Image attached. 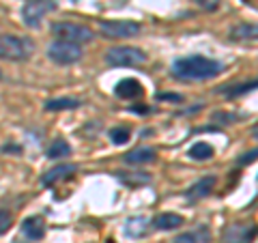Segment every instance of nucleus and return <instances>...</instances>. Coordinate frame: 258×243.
<instances>
[{"label": "nucleus", "instance_id": "1", "mask_svg": "<svg viewBox=\"0 0 258 243\" xmlns=\"http://www.w3.org/2000/svg\"><path fill=\"white\" fill-rule=\"evenodd\" d=\"M222 74V63L207 58L200 54L183 56L172 63V76L176 80H185V82H196V80H211Z\"/></svg>", "mask_w": 258, "mask_h": 243}, {"label": "nucleus", "instance_id": "2", "mask_svg": "<svg viewBox=\"0 0 258 243\" xmlns=\"http://www.w3.org/2000/svg\"><path fill=\"white\" fill-rule=\"evenodd\" d=\"M35 54V43L28 37L18 35H0V58L5 60H28Z\"/></svg>", "mask_w": 258, "mask_h": 243}, {"label": "nucleus", "instance_id": "3", "mask_svg": "<svg viewBox=\"0 0 258 243\" xmlns=\"http://www.w3.org/2000/svg\"><path fill=\"white\" fill-rule=\"evenodd\" d=\"M52 32L58 37V41H67V43H76L82 45L95 39V32L84 26V24H74V22H56L52 26Z\"/></svg>", "mask_w": 258, "mask_h": 243}, {"label": "nucleus", "instance_id": "4", "mask_svg": "<svg viewBox=\"0 0 258 243\" xmlns=\"http://www.w3.org/2000/svg\"><path fill=\"white\" fill-rule=\"evenodd\" d=\"M106 63L112 65V67H138V65L147 63V54L140 47L120 45V47H112L106 54Z\"/></svg>", "mask_w": 258, "mask_h": 243}, {"label": "nucleus", "instance_id": "5", "mask_svg": "<svg viewBox=\"0 0 258 243\" xmlns=\"http://www.w3.org/2000/svg\"><path fill=\"white\" fill-rule=\"evenodd\" d=\"M56 0H26V5L22 7V22L28 28H37L47 13L56 11Z\"/></svg>", "mask_w": 258, "mask_h": 243}, {"label": "nucleus", "instance_id": "6", "mask_svg": "<svg viewBox=\"0 0 258 243\" xmlns=\"http://www.w3.org/2000/svg\"><path fill=\"white\" fill-rule=\"evenodd\" d=\"M47 56L56 65H74L82 58V47L76 43H67V41H54L47 47Z\"/></svg>", "mask_w": 258, "mask_h": 243}, {"label": "nucleus", "instance_id": "7", "mask_svg": "<svg viewBox=\"0 0 258 243\" xmlns=\"http://www.w3.org/2000/svg\"><path fill=\"white\" fill-rule=\"evenodd\" d=\"M99 30L108 39H127L136 37L140 32V24L125 22V20H112V22H99Z\"/></svg>", "mask_w": 258, "mask_h": 243}, {"label": "nucleus", "instance_id": "8", "mask_svg": "<svg viewBox=\"0 0 258 243\" xmlns=\"http://www.w3.org/2000/svg\"><path fill=\"white\" fill-rule=\"evenodd\" d=\"M254 237H256L254 224H230L222 232L224 243H252Z\"/></svg>", "mask_w": 258, "mask_h": 243}, {"label": "nucleus", "instance_id": "9", "mask_svg": "<svg viewBox=\"0 0 258 243\" xmlns=\"http://www.w3.org/2000/svg\"><path fill=\"white\" fill-rule=\"evenodd\" d=\"M213 188H215V174H207V176H203V179H198L187 192H185V198H187L189 202L203 200L213 192Z\"/></svg>", "mask_w": 258, "mask_h": 243}, {"label": "nucleus", "instance_id": "10", "mask_svg": "<svg viewBox=\"0 0 258 243\" xmlns=\"http://www.w3.org/2000/svg\"><path fill=\"white\" fill-rule=\"evenodd\" d=\"M74 172H78L76 164H60V166H56L52 170H47V172L41 176V185H43V188H52L56 181L67 179V176H71Z\"/></svg>", "mask_w": 258, "mask_h": 243}, {"label": "nucleus", "instance_id": "11", "mask_svg": "<svg viewBox=\"0 0 258 243\" xmlns=\"http://www.w3.org/2000/svg\"><path fill=\"white\" fill-rule=\"evenodd\" d=\"M142 84L138 82V80L134 78H125L120 80V82L114 86V95L118 97V99H136V97L142 95Z\"/></svg>", "mask_w": 258, "mask_h": 243}, {"label": "nucleus", "instance_id": "12", "mask_svg": "<svg viewBox=\"0 0 258 243\" xmlns=\"http://www.w3.org/2000/svg\"><path fill=\"white\" fill-rule=\"evenodd\" d=\"M22 232L26 234V237H28L30 241H39V239H43V234H45V222H43L39 215L26 217V220L22 222Z\"/></svg>", "mask_w": 258, "mask_h": 243}, {"label": "nucleus", "instance_id": "13", "mask_svg": "<svg viewBox=\"0 0 258 243\" xmlns=\"http://www.w3.org/2000/svg\"><path fill=\"white\" fill-rule=\"evenodd\" d=\"M183 226V217L176 213H159L153 217V228L155 230H174Z\"/></svg>", "mask_w": 258, "mask_h": 243}, {"label": "nucleus", "instance_id": "14", "mask_svg": "<svg viewBox=\"0 0 258 243\" xmlns=\"http://www.w3.org/2000/svg\"><path fill=\"white\" fill-rule=\"evenodd\" d=\"M155 157H157V153L153 149H134V151H129L123 159L129 166H140V164H151V161H155Z\"/></svg>", "mask_w": 258, "mask_h": 243}, {"label": "nucleus", "instance_id": "15", "mask_svg": "<svg viewBox=\"0 0 258 243\" xmlns=\"http://www.w3.org/2000/svg\"><path fill=\"white\" fill-rule=\"evenodd\" d=\"M127 228H125V234L132 239H140L147 234V226H149V220L147 217H129L127 220Z\"/></svg>", "mask_w": 258, "mask_h": 243}, {"label": "nucleus", "instance_id": "16", "mask_svg": "<svg viewBox=\"0 0 258 243\" xmlns=\"http://www.w3.org/2000/svg\"><path fill=\"white\" fill-rule=\"evenodd\" d=\"M80 106V99H74V97H58V99H50L45 103L47 112H60V110H74Z\"/></svg>", "mask_w": 258, "mask_h": 243}, {"label": "nucleus", "instance_id": "17", "mask_svg": "<svg viewBox=\"0 0 258 243\" xmlns=\"http://www.w3.org/2000/svg\"><path fill=\"white\" fill-rule=\"evenodd\" d=\"M116 179H118L120 183L129 185V188H138V185L149 183L151 176L144 174V172H116Z\"/></svg>", "mask_w": 258, "mask_h": 243}, {"label": "nucleus", "instance_id": "18", "mask_svg": "<svg viewBox=\"0 0 258 243\" xmlns=\"http://www.w3.org/2000/svg\"><path fill=\"white\" fill-rule=\"evenodd\" d=\"M189 157L196 159V161H207L213 157V147L209 142H196L194 147L189 149Z\"/></svg>", "mask_w": 258, "mask_h": 243}, {"label": "nucleus", "instance_id": "19", "mask_svg": "<svg viewBox=\"0 0 258 243\" xmlns=\"http://www.w3.org/2000/svg\"><path fill=\"white\" fill-rule=\"evenodd\" d=\"M254 88H256V80H252V82L237 84V86H222L220 93L226 95V97H239V95H245L249 91H254Z\"/></svg>", "mask_w": 258, "mask_h": 243}, {"label": "nucleus", "instance_id": "20", "mask_svg": "<svg viewBox=\"0 0 258 243\" xmlns=\"http://www.w3.org/2000/svg\"><path fill=\"white\" fill-rule=\"evenodd\" d=\"M232 39H256V24H239L230 30Z\"/></svg>", "mask_w": 258, "mask_h": 243}, {"label": "nucleus", "instance_id": "21", "mask_svg": "<svg viewBox=\"0 0 258 243\" xmlns=\"http://www.w3.org/2000/svg\"><path fill=\"white\" fill-rule=\"evenodd\" d=\"M71 153V147L67 140H56L50 149H47V157L50 159H58V157H67Z\"/></svg>", "mask_w": 258, "mask_h": 243}, {"label": "nucleus", "instance_id": "22", "mask_svg": "<svg viewBox=\"0 0 258 243\" xmlns=\"http://www.w3.org/2000/svg\"><path fill=\"white\" fill-rule=\"evenodd\" d=\"M129 138H132V132H129L127 127H112L110 129V140L114 144H125V142H129Z\"/></svg>", "mask_w": 258, "mask_h": 243}, {"label": "nucleus", "instance_id": "23", "mask_svg": "<svg viewBox=\"0 0 258 243\" xmlns=\"http://www.w3.org/2000/svg\"><path fill=\"white\" fill-rule=\"evenodd\" d=\"M11 224H13V215L9 211H5V209H0V234H5L9 230Z\"/></svg>", "mask_w": 258, "mask_h": 243}, {"label": "nucleus", "instance_id": "24", "mask_svg": "<svg viewBox=\"0 0 258 243\" xmlns=\"http://www.w3.org/2000/svg\"><path fill=\"white\" fill-rule=\"evenodd\" d=\"M194 3H196V7H200L203 11H217L222 0H194Z\"/></svg>", "mask_w": 258, "mask_h": 243}, {"label": "nucleus", "instance_id": "25", "mask_svg": "<svg viewBox=\"0 0 258 243\" xmlns=\"http://www.w3.org/2000/svg\"><path fill=\"white\" fill-rule=\"evenodd\" d=\"M174 243H200V237L196 232H183L174 239Z\"/></svg>", "mask_w": 258, "mask_h": 243}, {"label": "nucleus", "instance_id": "26", "mask_svg": "<svg viewBox=\"0 0 258 243\" xmlns=\"http://www.w3.org/2000/svg\"><path fill=\"white\" fill-rule=\"evenodd\" d=\"M155 99L157 101H174V103H181L183 97L181 95H174V93H157Z\"/></svg>", "mask_w": 258, "mask_h": 243}, {"label": "nucleus", "instance_id": "27", "mask_svg": "<svg viewBox=\"0 0 258 243\" xmlns=\"http://www.w3.org/2000/svg\"><path fill=\"white\" fill-rule=\"evenodd\" d=\"M254 159H256V149H254V151H249V153H245V155H241L239 164H241V166H245V164H252Z\"/></svg>", "mask_w": 258, "mask_h": 243}, {"label": "nucleus", "instance_id": "28", "mask_svg": "<svg viewBox=\"0 0 258 243\" xmlns=\"http://www.w3.org/2000/svg\"><path fill=\"white\" fill-rule=\"evenodd\" d=\"M132 112H136V114H149L151 112V108H147V106H134V108H129Z\"/></svg>", "mask_w": 258, "mask_h": 243}, {"label": "nucleus", "instance_id": "29", "mask_svg": "<svg viewBox=\"0 0 258 243\" xmlns=\"http://www.w3.org/2000/svg\"><path fill=\"white\" fill-rule=\"evenodd\" d=\"M213 118H215V120H235L237 116H235V114H215Z\"/></svg>", "mask_w": 258, "mask_h": 243}]
</instances>
